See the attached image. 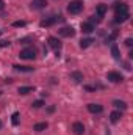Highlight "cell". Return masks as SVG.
Wrapping results in <instances>:
<instances>
[{
    "instance_id": "6da1fadb",
    "label": "cell",
    "mask_w": 133,
    "mask_h": 135,
    "mask_svg": "<svg viewBox=\"0 0 133 135\" xmlns=\"http://www.w3.org/2000/svg\"><path fill=\"white\" fill-rule=\"evenodd\" d=\"M81 9H83V3H81V2H78V0L70 2V3H69V6H67V11H69L70 14H78Z\"/></svg>"
},
{
    "instance_id": "7a4b0ae2",
    "label": "cell",
    "mask_w": 133,
    "mask_h": 135,
    "mask_svg": "<svg viewBox=\"0 0 133 135\" xmlns=\"http://www.w3.org/2000/svg\"><path fill=\"white\" fill-rule=\"evenodd\" d=\"M106 79H108L110 82H113V83H119V82L124 80V77H122L119 72H116V71H110V72L106 74Z\"/></svg>"
},
{
    "instance_id": "3957f363",
    "label": "cell",
    "mask_w": 133,
    "mask_h": 135,
    "mask_svg": "<svg viewBox=\"0 0 133 135\" xmlns=\"http://www.w3.org/2000/svg\"><path fill=\"white\" fill-rule=\"evenodd\" d=\"M19 57H21V58H24V60H34L36 52H34L33 49H24V50H21Z\"/></svg>"
},
{
    "instance_id": "277c9868",
    "label": "cell",
    "mask_w": 133,
    "mask_h": 135,
    "mask_svg": "<svg viewBox=\"0 0 133 135\" xmlns=\"http://www.w3.org/2000/svg\"><path fill=\"white\" fill-rule=\"evenodd\" d=\"M58 19H60L58 16H52V17H49V19L41 21V22H39V25H41V27H52L53 24H57V22H58Z\"/></svg>"
},
{
    "instance_id": "5b68a950",
    "label": "cell",
    "mask_w": 133,
    "mask_h": 135,
    "mask_svg": "<svg viewBox=\"0 0 133 135\" xmlns=\"http://www.w3.org/2000/svg\"><path fill=\"white\" fill-rule=\"evenodd\" d=\"M60 35L64 38H72L75 35V30L72 27H63V28H60Z\"/></svg>"
},
{
    "instance_id": "8992f818",
    "label": "cell",
    "mask_w": 133,
    "mask_h": 135,
    "mask_svg": "<svg viewBox=\"0 0 133 135\" xmlns=\"http://www.w3.org/2000/svg\"><path fill=\"white\" fill-rule=\"evenodd\" d=\"M72 131H74V134H75V135H83V134H85V126H83L81 123H78V121H77V123H74V124H72Z\"/></svg>"
},
{
    "instance_id": "52a82bcc",
    "label": "cell",
    "mask_w": 133,
    "mask_h": 135,
    "mask_svg": "<svg viewBox=\"0 0 133 135\" xmlns=\"http://www.w3.org/2000/svg\"><path fill=\"white\" fill-rule=\"evenodd\" d=\"M114 8H116V14H125V13H129L127 3H116Z\"/></svg>"
},
{
    "instance_id": "ba28073f",
    "label": "cell",
    "mask_w": 133,
    "mask_h": 135,
    "mask_svg": "<svg viewBox=\"0 0 133 135\" xmlns=\"http://www.w3.org/2000/svg\"><path fill=\"white\" fill-rule=\"evenodd\" d=\"M45 5H47L45 0H33V2L30 3L32 9H42V8H45Z\"/></svg>"
},
{
    "instance_id": "9c48e42d",
    "label": "cell",
    "mask_w": 133,
    "mask_h": 135,
    "mask_svg": "<svg viewBox=\"0 0 133 135\" xmlns=\"http://www.w3.org/2000/svg\"><path fill=\"white\" fill-rule=\"evenodd\" d=\"M81 32L83 33H93L94 32V25L91 22H81Z\"/></svg>"
},
{
    "instance_id": "30bf717a",
    "label": "cell",
    "mask_w": 133,
    "mask_h": 135,
    "mask_svg": "<svg viewBox=\"0 0 133 135\" xmlns=\"http://www.w3.org/2000/svg\"><path fill=\"white\" fill-rule=\"evenodd\" d=\"M49 46H50L52 49H60V47H61V42H60V39H58V38L50 36V38H49Z\"/></svg>"
},
{
    "instance_id": "8fae6325",
    "label": "cell",
    "mask_w": 133,
    "mask_h": 135,
    "mask_svg": "<svg viewBox=\"0 0 133 135\" xmlns=\"http://www.w3.org/2000/svg\"><path fill=\"white\" fill-rule=\"evenodd\" d=\"M88 110H89L91 113H100V112L103 110V107H102L100 104H88Z\"/></svg>"
},
{
    "instance_id": "7c38bea8",
    "label": "cell",
    "mask_w": 133,
    "mask_h": 135,
    "mask_svg": "<svg viewBox=\"0 0 133 135\" xmlns=\"http://www.w3.org/2000/svg\"><path fill=\"white\" fill-rule=\"evenodd\" d=\"M129 17H130L129 13H125V14H116V16H114V22H116V24H122V22H125Z\"/></svg>"
},
{
    "instance_id": "4fadbf2b",
    "label": "cell",
    "mask_w": 133,
    "mask_h": 135,
    "mask_svg": "<svg viewBox=\"0 0 133 135\" xmlns=\"http://www.w3.org/2000/svg\"><path fill=\"white\" fill-rule=\"evenodd\" d=\"M70 79H72L75 83H80V82L83 80V74H81V72H77V71H75V72H70Z\"/></svg>"
},
{
    "instance_id": "5bb4252c",
    "label": "cell",
    "mask_w": 133,
    "mask_h": 135,
    "mask_svg": "<svg viewBox=\"0 0 133 135\" xmlns=\"http://www.w3.org/2000/svg\"><path fill=\"white\" fill-rule=\"evenodd\" d=\"M14 69L16 71H21V72H32L34 68H32V66H21V65H14Z\"/></svg>"
},
{
    "instance_id": "9a60e30c",
    "label": "cell",
    "mask_w": 133,
    "mask_h": 135,
    "mask_svg": "<svg viewBox=\"0 0 133 135\" xmlns=\"http://www.w3.org/2000/svg\"><path fill=\"white\" fill-rule=\"evenodd\" d=\"M91 44H93V39H91V38H83V39L80 41V47H81V49H86V47H89Z\"/></svg>"
},
{
    "instance_id": "2e32d148",
    "label": "cell",
    "mask_w": 133,
    "mask_h": 135,
    "mask_svg": "<svg viewBox=\"0 0 133 135\" xmlns=\"http://www.w3.org/2000/svg\"><path fill=\"white\" fill-rule=\"evenodd\" d=\"M121 118H122L121 112H113V113L110 115V121H111V123H117V121H119Z\"/></svg>"
},
{
    "instance_id": "e0dca14e",
    "label": "cell",
    "mask_w": 133,
    "mask_h": 135,
    "mask_svg": "<svg viewBox=\"0 0 133 135\" xmlns=\"http://www.w3.org/2000/svg\"><path fill=\"white\" fill-rule=\"evenodd\" d=\"M47 127H49V124H47V123H38V124H34L33 129L36 131V132H42V131H45Z\"/></svg>"
},
{
    "instance_id": "ac0fdd59",
    "label": "cell",
    "mask_w": 133,
    "mask_h": 135,
    "mask_svg": "<svg viewBox=\"0 0 133 135\" xmlns=\"http://www.w3.org/2000/svg\"><path fill=\"white\" fill-rule=\"evenodd\" d=\"M33 86H21L19 88V94H28V93H33Z\"/></svg>"
},
{
    "instance_id": "d6986e66",
    "label": "cell",
    "mask_w": 133,
    "mask_h": 135,
    "mask_svg": "<svg viewBox=\"0 0 133 135\" xmlns=\"http://www.w3.org/2000/svg\"><path fill=\"white\" fill-rule=\"evenodd\" d=\"M111 54H113V58H116V60H119V58H121V54H119L117 46H111Z\"/></svg>"
},
{
    "instance_id": "ffe728a7",
    "label": "cell",
    "mask_w": 133,
    "mask_h": 135,
    "mask_svg": "<svg viewBox=\"0 0 133 135\" xmlns=\"http://www.w3.org/2000/svg\"><path fill=\"white\" fill-rule=\"evenodd\" d=\"M106 9H108V8H106V5H99V6H97V16L102 17V16L106 13Z\"/></svg>"
},
{
    "instance_id": "44dd1931",
    "label": "cell",
    "mask_w": 133,
    "mask_h": 135,
    "mask_svg": "<svg viewBox=\"0 0 133 135\" xmlns=\"http://www.w3.org/2000/svg\"><path fill=\"white\" fill-rule=\"evenodd\" d=\"M113 105H114V107H117V108H122V110H125V108H127V104H125L124 101H114V102H113Z\"/></svg>"
},
{
    "instance_id": "7402d4cb",
    "label": "cell",
    "mask_w": 133,
    "mask_h": 135,
    "mask_svg": "<svg viewBox=\"0 0 133 135\" xmlns=\"http://www.w3.org/2000/svg\"><path fill=\"white\" fill-rule=\"evenodd\" d=\"M13 124L14 126H17L19 124V113L16 112V113H13Z\"/></svg>"
},
{
    "instance_id": "603a6c76",
    "label": "cell",
    "mask_w": 133,
    "mask_h": 135,
    "mask_svg": "<svg viewBox=\"0 0 133 135\" xmlns=\"http://www.w3.org/2000/svg\"><path fill=\"white\" fill-rule=\"evenodd\" d=\"M25 25V21H16L13 22V27H24Z\"/></svg>"
},
{
    "instance_id": "cb8c5ba5",
    "label": "cell",
    "mask_w": 133,
    "mask_h": 135,
    "mask_svg": "<svg viewBox=\"0 0 133 135\" xmlns=\"http://www.w3.org/2000/svg\"><path fill=\"white\" fill-rule=\"evenodd\" d=\"M42 105H44V102H42V101L33 102V108H39V107H42Z\"/></svg>"
},
{
    "instance_id": "d4e9b609",
    "label": "cell",
    "mask_w": 133,
    "mask_h": 135,
    "mask_svg": "<svg viewBox=\"0 0 133 135\" xmlns=\"http://www.w3.org/2000/svg\"><path fill=\"white\" fill-rule=\"evenodd\" d=\"M125 46H129V47H132L133 46V39L132 38H127V39H125Z\"/></svg>"
},
{
    "instance_id": "484cf974",
    "label": "cell",
    "mask_w": 133,
    "mask_h": 135,
    "mask_svg": "<svg viewBox=\"0 0 133 135\" xmlns=\"http://www.w3.org/2000/svg\"><path fill=\"white\" fill-rule=\"evenodd\" d=\"M6 46H9L8 41H0V47H6Z\"/></svg>"
},
{
    "instance_id": "4316f807",
    "label": "cell",
    "mask_w": 133,
    "mask_h": 135,
    "mask_svg": "<svg viewBox=\"0 0 133 135\" xmlns=\"http://www.w3.org/2000/svg\"><path fill=\"white\" fill-rule=\"evenodd\" d=\"M47 112H49V113H53V112H55V105H50V107L47 108Z\"/></svg>"
},
{
    "instance_id": "83f0119b",
    "label": "cell",
    "mask_w": 133,
    "mask_h": 135,
    "mask_svg": "<svg viewBox=\"0 0 133 135\" xmlns=\"http://www.w3.org/2000/svg\"><path fill=\"white\" fill-rule=\"evenodd\" d=\"M116 36H117V32H113V35H111V36H110V41H113V39H114V38H116Z\"/></svg>"
},
{
    "instance_id": "f1b7e54d",
    "label": "cell",
    "mask_w": 133,
    "mask_h": 135,
    "mask_svg": "<svg viewBox=\"0 0 133 135\" xmlns=\"http://www.w3.org/2000/svg\"><path fill=\"white\" fill-rule=\"evenodd\" d=\"M85 88H86V90H88V91H94V90H96V88H94V86H89V85H86V86H85Z\"/></svg>"
},
{
    "instance_id": "f546056e",
    "label": "cell",
    "mask_w": 133,
    "mask_h": 135,
    "mask_svg": "<svg viewBox=\"0 0 133 135\" xmlns=\"http://www.w3.org/2000/svg\"><path fill=\"white\" fill-rule=\"evenodd\" d=\"M3 8H5V3H3V2L0 0V9H3Z\"/></svg>"
},
{
    "instance_id": "4dcf8cb0",
    "label": "cell",
    "mask_w": 133,
    "mask_h": 135,
    "mask_svg": "<svg viewBox=\"0 0 133 135\" xmlns=\"http://www.w3.org/2000/svg\"><path fill=\"white\" fill-rule=\"evenodd\" d=\"M0 129H2V121H0Z\"/></svg>"
},
{
    "instance_id": "1f68e13d",
    "label": "cell",
    "mask_w": 133,
    "mask_h": 135,
    "mask_svg": "<svg viewBox=\"0 0 133 135\" xmlns=\"http://www.w3.org/2000/svg\"><path fill=\"white\" fill-rule=\"evenodd\" d=\"M0 35H2V30H0Z\"/></svg>"
}]
</instances>
